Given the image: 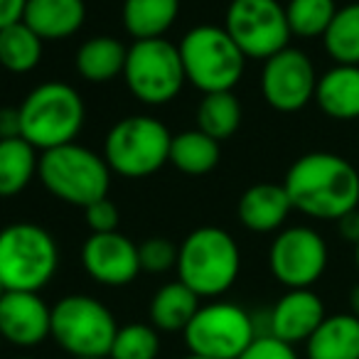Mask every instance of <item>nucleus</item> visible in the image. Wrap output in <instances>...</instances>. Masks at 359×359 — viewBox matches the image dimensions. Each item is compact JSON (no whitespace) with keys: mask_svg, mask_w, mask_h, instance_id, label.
I'll return each instance as SVG.
<instances>
[{"mask_svg":"<svg viewBox=\"0 0 359 359\" xmlns=\"http://www.w3.org/2000/svg\"><path fill=\"white\" fill-rule=\"evenodd\" d=\"M283 187L293 210L310 219L337 222L359 207V172L342 155L315 150L288 168Z\"/></svg>","mask_w":359,"mask_h":359,"instance_id":"nucleus-1","label":"nucleus"},{"mask_svg":"<svg viewBox=\"0 0 359 359\" xmlns=\"http://www.w3.org/2000/svg\"><path fill=\"white\" fill-rule=\"evenodd\" d=\"M177 280L200 298H219L236 283L241 254L236 239L219 226H200L177 246Z\"/></svg>","mask_w":359,"mask_h":359,"instance_id":"nucleus-2","label":"nucleus"},{"mask_svg":"<svg viewBox=\"0 0 359 359\" xmlns=\"http://www.w3.org/2000/svg\"><path fill=\"white\" fill-rule=\"evenodd\" d=\"M20 135L35 150L74 143L86 121L81 94L65 81H45L25 96L20 106Z\"/></svg>","mask_w":359,"mask_h":359,"instance_id":"nucleus-3","label":"nucleus"},{"mask_svg":"<svg viewBox=\"0 0 359 359\" xmlns=\"http://www.w3.org/2000/svg\"><path fill=\"white\" fill-rule=\"evenodd\" d=\"M37 177L52 197L74 207L104 200L111 187V168L104 155H96L76 140L45 150L37 163Z\"/></svg>","mask_w":359,"mask_h":359,"instance_id":"nucleus-4","label":"nucleus"},{"mask_svg":"<svg viewBox=\"0 0 359 359\" xmlns=\"http://www.w3.org/2000/svg\"><path fill=\"white\" fill-rule=\"evenodd\" d=\"M60 269V246L40 224L18 222L0 229V283L6 290L40 293Z\"/></svg>","mask_w":359,"mask_h":359,"instance_id":"nucleus-5","label":"nucleus"},{"mask_svg":"<svg viewBox=\"0 0 359 359\" xmlns=\"http://www.w3.org/2000/svg\"><path fill=\"white\" fill-rule=\"evenodd\" d=\"M185 79L202 94L231 91L246 69L244 52L236 47L224 27L197 25L185 32L177 45Z\"/></svg>","mask_w":359,"mask_h":359,"instance_id":"nucleus-6","label":"nucleus"},{"mask_svg":"<svg viewBox=\"0 0 359 359\" xmlns=\"http://www.w3.org/2000/svg\"><path fill=\"white\" fill-rule=\"evenodd\" d=\"M172 133L153 116H126L116 121L104 140V160L111 172L126 180H143L170 163Z\"/></svg>","mask_w":359,"mask_h":359,"instance_id":"nucleus-7","label":"nucleus"},{"mask_svg":"<svg viewBox=\"0 0 359 359\" xmlns=\"http://www.w3.org/2000/svg\"><path fill=\"white\" fill-rule=\"evenodd\" d=\"M259 327L249 310L229 300L200 305L182 337L190 354L207 359H239L259 337Z\"/></svg>","mask_w":359,"mask_h":359,"instance_id":"nucleus-8","label":"nucleus"},{"mask_svg":"<svg viewBox=\"0 0 359 359\" xmlns=\"http://www.w3.org/2000/svg\"><path fill=\"white\" fill-rule=\"evenodd\" d=\"M116 332L114 313L91 295H65L52 308V337L72 359L109 357Z\"/></svg>","mask_w":359,"mask_h":359,"instance_id":"nucleus-9","label":"nucleus"},{"mask_svg":"<svg viewBox=\"0 0 359 359\" xmlns=\"http://www.w3.org/2000/svg\"><path fill=\"white\" fill-rule=\"evenodd\" d=\"M123 81L128 91L148 106H163L177 99L185 86V69L177 45L165 37L135 40L128 47L123 67Z\"/></svg>","mask_w":359,"mask_h":359,"instance_id":"nucleus-10","label":"nucleus"},{"mask_svg":"<svg viewBox=\"0 0 359 359\" xmlns=\"http://www.w3.org/2000/svg\"><path fill=\"white\" fill-rule=\"evenodd\" d=\"M224 30L246 60L261 62L285 50L293 37L285 6L278 0H231L224 15Z\"/></svg>","mask_w":359,"mask_h":359,"instance_id":"nucleus-11","label":"nucleus"},{"mask_svg":"<svg viewBox=\"0 0 359 359\" xmlns=\"http://www.w3.org/2000/svg\"><path fill=\"white\" fill-rule=\"evenodd\" d=\"M327 241L313 226H285L269 249V269L288 290L313 288L327 269Z\"/></svg>","mask_w":359,"mask_h":359,"instance_id":"nucleus-12","label":"nucleus"},{"mask_svg":"<svg viewBox=\"0 0 359 359\" xmlns=\"http://www.w3.org/2000/svg\"><path fill=\"white\" fill-rule=\"evenodd\" d=\"M315 86H318L315 65L298 47L288 45L264 62L261 94L266 104L280 114H295L315 101Z\"/></svg>","mask_w":359,"mask_h":359,"instance_id":"nucleus-13","label":"nucleus"},{"mask_svg":"<svg viewBox=\"0 0 359 359\" xmlns=\"http://www.w3.org/2000/svg\"><path fill=\"white\" fill-rule=\"evenodd\" d=\"M81 264L91 280L109 288H121L138 278V246L118 231L91 234L81 249Z\"/></svg>","mask_w":359,"mask_h":359,"instance_id":"nucleus-14","label":"nucleus"},{"mask_svg":"<svg viewBox=\"0 0 359 359\" xmlns=\"http://www.w3.org/2000/svg\"><path fill=\"white\" fill-rule=\"evenodd\" d=\"M0 337L13 347H37L52 337V308L40 293L8 290L0 298Z\"/></svg>","mask_w":359,"mask_h":359,"instance_id":"nucleus-15","label":"nucleus"},{"mask_svg":"<svg viewBox=\"0 0 359 359\" xmlns=\"http://www.w3.org/2000/svg\"><path fill=\"white\" fill-rule=\"evenodd\" d=\"M325 318L327 313L323 298L313 288H295L280 295L269 310V325L264 334H273L276 339L295 347L300 342H308Z\"/></svg>","mask_w":359,"mask_h":359,"instance_id":"nucleus-16","label":"nucleus"},{"mask_svg":"<svg viewBox=\"0 0 359 359\" xmlns=\"http://www.w3.org/2000/svg\"><path fill=\"white\" fill-rule=\"evenodd\" d=\"M22 22L42 42L69 40L84 27L86 3L84 0H27Z\"/></svg>","mask_w":359,"mask_h":359,"instance_id":"nucleus-17","label":"nucleus"},{"mask_svg":"<svg viewBox=\"0 0 359 359\" xmlns=\"http://www.w3.org/2000/svg\"><path fill=\"white\" fill-rule=\"evenodd\" d=\"M236 212H239V222L249 231L271 234V231H280V226L293 212V205H290V197L283 185L259 182V185L244 190Z\"/></svg>","mask_w":359,"mask_h":359,"instance_id":"nucleus-18","label":"nucleus"},{"mask_svg":"<svg viewBox=\"0 0 359 359\" xmlns=\"http://www.w3.org/2000/svg\"><path fill=\"white\" fill-rule=\"evenodd\" d=\"M315 104L332 121L359 118V67L334 65L315 86Z\"/></svg>","mask_w":359,"mask_h":359,"instance_id":"nucleus-19","label":"nucleus"},{"mask_svg":"<svg viewBox=\"0 0 359 359\" xmlns=\"http://www.w3.org/2000/svg\"><path fill=\"white\" fill-rule=\"evenodd\" d=\"M305 359H359V318L327 315L305 342Z\"/></svg>","mask_w":359,"mask_h":359,"instance_id":"nucleus-20","label":"nucleus"},{"mask_svg":"<svg viewBox=\"0 0 359 359\" xmlns=\"http://www.w3.org/2000/svg\"><path fill=\"white\" fill-rule=\"evenodd\" d=\"M200 310V295L182 280L165 283L155 290L148 305V320L158 332H185L190 320Z\"/></svg>","mask_w":359,"mask_h":359,"instance_id":"nucleus-21","label":"nucleus"},{"mask_svg":"<svg viewBox=\"0 0 359 359\" xmlns=\"http://www.w3.org/2000/svg\"><path fill=\"white\" fill-rule=\"evenodd\" d=\"M126 55H128V47L121 40L111 35H96L79 47L74 65L81 79L91 81V84H106L123 74Z\"/></svg>","mask_w":359,"mask_h":359,"instance_id":"nucleus-22","label":"nucleus"},{"mask_svg":"<svg viewBox=\"0 0 359 359\" xmlns=\"http://www.w3.org/2000/svg\"><path fill=\"white\" fill-rule=\"evenodd\" d=\"M123 27L133 40H155L175 25L180 0H123Z\"/></svg>","mask_w":359,"mask_h":359,"instance_id":"nucleus-23","label":"nucleus"},{"mask_svg":"<svg viewBox=\"0 0 359 359\" xmlns=\"http://www.w3.org/2000/svg\"><path fill=\"white\" fill-rule=\"evenodd\" d=\"M170 163L182 175L202 177L219 165V140L210 138L200 128L182 130L172 135L170 143Z\"/></svg>","mask_w":359,"mask_h":359,"instance_id":"nucleus-24","label":"nucleus"},{"mask_svg":"<svg viewBox=\"0 0 359 359\" xmlns=\"http://www.w3.org/2000/svg\"><path fill=\"white\" fill-rule=\"evenodd\" d=\"M40 155L25 138L0 140V197H15L37 175Z\"/></svg>","mask_w":359,"mask_h":359,"instance_id":"nucleus-25","label":"nucleus"},{"mask_svg":"<svg viewBox=\"0 0 359 359\" xmlns=\"http://www.w3.org/2000/svg\"><path fill=\"white\" fill-rule=\"evenodd\" d=\"M241 116L244 111L234 91H215V94H205V99L197 106V128L222 143L239 130Z\"/></svg>","mask_w":359,"mask_h":359,"instance_id":"nucleus-26","label":"nucleus"},{"mask_svg":"<svg viewBox=\"0 0 359 359\" xmlns=\"http://www.w3.org/2000/svg\"><path fill=\"white\" fill-rule=\"evenodd\" d=\"M42 47L45 42L22 20L0 30V69L11 74H27L42 62Z\"/></svg>","mask_w":359,"mask_h":359,"instance_id":"nucleus-27","label":"nucleus"},{"mask_svg":"<svg viewBox=\"0 0 359 359\" xmlns=\"http://www.w3.org/2000/svg\"><path fill=\"white\" fill-rule=\"evenodd\" d=\"M323 45L334 65L359 67V3L337 8L327 32L323 35Z\"/></svg>","mask_w":359,"mask_h":359,"instance_id":"nucleus-28","label":"nucleus"},{"mask_svg":"<svg viewBox=\"0 0 359 359\" xmlns=\"http://www.w3.org/2000/svg\"><path fill=\"white\" fill-rule=\"evenodd\" d=\"M334 13H337L334 0H288V6H285L290 35L303 37V40L323 37Z\"/></svg>","mask_w":359,"mask_h":359,"instance_id":"nucleus-29","label":"nucleus"},{"mask_svg":"<svg viewBox=\"0 0 359 359\" xmlns=\"http://www.w3.org/2000/svg\"><path fill=\"white\" fill-rule=\"evenodd\" d=\"M160 332L150 323H128L118 327L109 359H158Z\"/></svg>","mask_w":359,"mask_h":359,"instance_id":"nucleus-30","label":"nucleus"},{"mask_svg":"<svg viewBox=\"0 0 359 359\" xmlns=\"http://www.w3.org/2000/svg\"><path fill=\"white\" fill-rule=\"evenodd\" d=\"M138 259L145 273H168L177 266V246L165 236H150L138 246Z\"/></svg>","mask_w":359,"mask_h":359,"instance_id":"nucleus-31","label":"nucleus"},{"mask_svg":"<svg viewBox=\"0 0 359 359\" xmlns=\"http://www.w3.org/2000/svg\"><path fill=\"white\" fill-rule=\"evenodd\" d=\"M86 224H89L91 234H109V231H118V207L104 197V200L91 202L89 207H84Z\"/></svg>","mask_w":359,"mask_h":359,"instance_id":"nucleus-32","label":"nucleus"},{"mask_svg":"<svg viewBox=\"0 0 359 359\" xmlns=\"http://www.w3.org/2000/svg\"><path fill=\"white\" fill-rule=\"evenodd\" d=\"M239 359H300V357L293 344L280 342L273 334H259Z\"/></svg>","mask_w":359,"mask_h":359,"instance_id":"nucleus-33","label":"nucleus"},{"mask_svg":"<svg viewBox=\"0 0 359 359\" xmlns=\"http://www.w3.org/2000/svg\"><path fill=\"white\" fill-rule=\"evenodd\" d=\"M20 138V111L13 106L0 109V140Z\"/></svg>","mask_w":359,"mask_h":359,"instance_id":"nucleus-34","label":"nucleus"},{"mask_svg":"<svg viewBox=\"0 0 359 359\" xmlns=\"http://www.w3.org/2000/svg\"><path fill=\"white\" fill-rule=\"evenodd\" d=\"M27 0H0V30L15 25L22 20Z\"/></svg>","mask_w":359,"mask_h":359,"instance_id":"nucleus-35","label":"nucleus"},{"mask_svg":"<svg viewBox=\"0 0 359 359\" xmlns=\"http://www.w3.org/2000/svg\"><path fill=\"white\" fill-rule=\"evenodd\" d=\"M334 224H337V231L344 241L359 244V207L349 212V215H344L342 219H337Z\"/></svg>","mask_w":359,"mask_h":359,"instance_id":"nucleus-36","label":"nucleus"},{"mask_svg":"<svg viewBox=\"0 0 359 359\" xmlns=\"http://www.w3.org/2000/svg\"><path fill=\"white\" fill-rule=\"evenodd\" d=\"M349 313L359 318V283L352 285V290H349Z\"/></svg>","mask_w":359,"mask_h":359,"instance_id":"nucleus-37","label":"nucleus"},{"mask_svg":"<svg viewBox=\"0 0 359 359\" xmlns=\"http://www.w3.org/2000/svg\"><path fill=\"white\" fill-rule=\"evenodd\" d=\"M354 266H357V271H359V244H354Z\"/></svg>","mask_w":359,"mask_h":359,"instance_id":"nucleus-38","label":"nucleus"},{"mask_svg":"<svg viewBox=\"0 0 359 359\" xmlns=\"http://www.w3.org/2000/svg\"><path fill=\"white\" fill-rule=\"evenodd\" d=\"M182 359H207V357H197V354H187V357H182Z\"/></svg>","mask_w":359,"mask_h":359,"instance_id":"nucleus-39","label":"nucleus"},{"mask_svg":"<svg viewBox=\"0 0 359 359\" xmlns=\"http://www.w3.org/2000/svg\"><path fill=\"white\" fill-rule=\"evenodd\" d=\"M6 293H8V290H6V285L0 283V298H3V295H6Z\"/></svg>","mask_w":359,"mask_h":359,"instance_id":"nucleus-40","label":"nucleus"},{"mask_svg":"<svg viewBox=\"0 0 359 359\" xmlns=\"http://www.w3.org/2000/svg\"><path fill=\"white\" fill-rule=\"evenodd\" d=\"M81 359H109V357H81Z\"/></svg>","mask_w":359,"mask_h":359,"instance_id":"nucleus-41","label":"nucleus"},{"mask_svg":"<svg viewBox=\"0 0 359 359\" xmlns=\"http://www.w3.org/2000/svg\"><path fill=\"white\" fill-rule=\"evenodd\" d=\"M18 359H37V357H18Z\"/></svg>","mask_w":359,"mask_h":359,"instance_id":"nucleus-42","label":"nucleus"},{"mask_svg":"<svg viewBox=\"0 0 359 359\" xmlns=\"http://www.w3.org/2000/svg\"><path fill=\"white\" fill-rule=\"evenodd\" d=\"M0 344H3V337H0Z\"/></svg>","mask_w":359,"mask_h":359,"instance_id":"nucleus-43","label":"nucleus"}]
</instances>
